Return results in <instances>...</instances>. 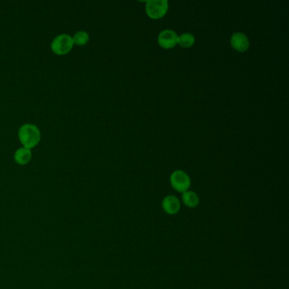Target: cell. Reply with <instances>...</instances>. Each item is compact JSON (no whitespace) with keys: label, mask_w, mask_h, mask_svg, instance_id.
Instances as JSON below:
<instances>
[{"label":"cell","mask_w":289,"mask_h":289,"mask_svg":"<svg viewBox=\"0 0 289 289\" xmlns=\"http://www.w3.org/2000/svg\"><path fill=\"white\" fill-rule=\"evenodd\" d=\"M19 140L27 149H32L37 146L41 140V131L37 126L27 123L22 125L18 131Z\"/></svg>","instance_id":"cell-1"},{"label":"cell","mask_w":289,"mask_h":289,"mask_svg":"<svg viewBox=\"0 0 289 289\" xmlns=\"http://www.w3.org/2000/svg\"><path fill=\"white\" fill-rule=\"evenodd\" d=\"M73 46L72 37L68 34H60L53 40L51 49L55 55H64L70 52Z\"/></svg>","instance_id":"cell-2"},{"label":"cell","mask_w":289,"mask_h":289,"mask_svg":"<svg viewBox=\"0 0 289 289\" xmlns=\"http://www.w3.org/2000/svg\"><path fill=\"white\" fill-rule=\"evenodd\" d=\"M166 0H149L146 3V13L150 18H162L168 10Z\"/></svg>","instance_id":"cell-3"},{"label":"cell","mask_w":289,"mask_h":289,"mask_svg":"<svg viewBox=\"0 0 289 289\" xmlns=\"http://www.w3.org/2000/svg\"><path fill=\"white\" fill-rule=\"evenodd\" d=\"M171 184L175 190H177V192L185 193L189 190L191 185V180L189 175L183 171H174L173 173L171 174Z\"/></svg>","instance_id":"cell-4"},{"label":"cell","mask_w":289,"mask_h":289,"mask_svg":"<svg viewBox=\"0 0 289 289\" xmlns=\"http://www.w3.org/2000/svg\"><path fill=\"white\" fill-rule=\"evenodd\" d=\"M177 39H178V36L174 31H162L158 36L159 45L164 49H172L177 45Z\"/></svg>","instance_id":"cell-5"},{"label":"cell","mask_w":289,"mask_h":289,"mask_svg":"<svg viewBox=\"0 0 289 289\" xmlns=\"http://www.w3.org/2000/svg\"><path fill=\"white\" fill-rule=\"evenodd\" d=\"M231 44L233 49L238 52H245L250 48V41L246 35L242 32L232 34L231 37Z\"/></svg>","instance_id":"cell-6"},{"label":"cell","mask_w":289,"mask_h":289,"mask_svg":"<svg viewBox=\"0 0 289 289\" xmlns=\"http://www.w3.org/2000/svg\"><path fill=\"white\" fill-rule=\"evenodd\" d=\"M162 207L165 213L175 215L179 211L181 207L179 199L173 195H168L162 201Z\"/></svg>","instance_id":"cell-7"},{"label":"cell","mask_w":289,"mask_h":289,"mask_svg":"<svg viewBox=\"0 0 289 289\" xmlns=\"http://www.w3.org/2000/svg\"><path fill=\"white\" fill-rule=\"evenodd\" d=\"M32 156V154L31 149L22 147V148H19L15 151L14 159L17 164L25 165L30 162Z\"/></svg>","instance_id":"cell-8"},{"label":"cell","mask_w":289,"mask_h":289,"mask_svg":"<svg viewBox=\"0 0 289 289\" xmlns=\"http://www.w3.org/2000/svg\"><path fill=\"white\" fill-rule=\"evenodd\" d=\"M183 202L186 206L189 208H194L199 203L198 195L192 191H187L183 193Z\"/></svg>","instance_id":"cell-9"},{"label":"cell","mask_w":289,"mask_h":289,"mask_svg":"<svg viewBox=\"0 0 289 289\" xmlns=\"http://www.w3.org/2000/svg\"><path fill=\"white\" fill-rule=\"evenodd\" d=\"M195 37L191 33H183L178 37L177 43L183 48H190L194 44Z\"/></svg>","instance_id":"cell-10"},{"label":"cell","mask_w":289,"mask_h":289,"mask_svg":"<svg viewBox=\"0 0 289 289\" xmlns=\"http://www.w3.org/2000/svg\"><path fill=\"white\" fill-rule=\"evenodd\" d=\"M74 44L79 46H84L89 43V34L85 31H79L74 34L72 37Z\"/></svg>","instance_id":"cell-11"}]
</instances>
